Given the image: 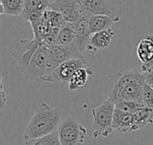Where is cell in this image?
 I'll return each instance as SVG.
<instances>
[{
    "label": "cell",
    "instance_id": "cell-1",
    "mask_svg": "<svg viewBox=\"0 0 153 145\" xmlns=\"http://www.w3.org/2000/svg\"><path fill=\"white\" fill-rule=\"evenodd\" d=\"M62 111L43 103L36 110L23 132L24 140L40 138L57 131L61 123Z\"/></svg>",
    "mask_w": 153,
    "mask_h": 145
},
{
    "label": "cell",
    "instance_id": "cell-2",
    "mask_svg": "<svg viewBox=\"0 0 153 145\" xmlns=\"http://www.w3.org/2000/svg\"><path fill=\"white\" fill-rule=\"evenodd\" d=\"M137 84H145L144 72L142 73L135 69L132 70H122L108 77L104 88V94L108 99L116 103L120 93L124 89Z\"/></svg>",
    "mask_w": 153,
    "mask_h": 145
},
{
    "label": "cell",
    "instance_id": "cell-3",
    "mask_svg": "<svg viewBox=\"0 0 153 145\" xmlns=\"http://www.w3.org/2000/svg\"><path fill=\"white\" fill-rule=\"evenodd\" d=\"M116 109V104L109 99L102 104L91 110L93 119L92 122V135L95 139L99 136L108 137L113 132V118Z\"/></svg>",
    "mask_w": 153,
    "mask_h": 145
},
{
    "label": "cell",
    "instance_id": "cell-4",
    "mask_svg": "<svg viewBox=\"0 0 153 145\" xmlns=\"http://www.w3.org/2000/svg\"><path fill=\"white\" fill-rule=\"evenodd\" d=\"M57 134L61 145H82L86 139L87 131L73 114L60 123Z\"/></svg>",
    "mask_w": 153,
    "mask_h": 145
},
{
    "label": "cell",
    "instance_id": "cell-5",
    "mask_svg": "<svg viewBox=\"0 0 153 145\" xmlns=\"http://www.w3.org/2000/svg\"><path fill=\"white\" fill-rule=\"evenodd\" d=\"M48 8L61 13L71 24H75L80 20L88 19L91 16L80 0H55Z\"/></svg>",
    "mask_w": 153,
    "mask_h": 145
},
{
    "label": "cell",
    "instance_id": "cell-6",
    "mask_svg": "<svg viewBox=\"0 0 153 145\" xmlns=\"http://www.w3.org/2000/svg\"><path fill=\"white\" fill-rule=\"evenodd\" d=\"M91 15H106L113 18L117 22L121 19V0H80Z\"/></svg>",
    "mask_w": 153,
    "mask_h": 145
},
{
    "label": "cell",
    "instance_id": "cell-7",
    "mask_svg": "<svg viewBox=\"0 0 153 145\" xmlns=\"http://www.w3.org/2000/svg\"><path fill=\"white\" fill-rule=\"evenodd\" d=\"M88 67L87 62L83 57L74 58L59 64L53 71L49 83H54L61 86H68L74 73L80 68Z\"/></svg>",
    "mask_w": 153,
    "mask_h": 145
},
{
    "label": "cell",
    "instance_id": "cell-8",
    "mask_svg": "<svg viewBox=\"0 0 153 145\" xmlns=\"http://www.w3.org/2000/svg\"><path fill=\"white\" fill-rule=\"evenodd\" d=\"M39 45L40 42L36 39H21L18 41L12 53V56L16 61V70L18 71H21L28 65Z\"/></svg>",
    "mask_w": 153,
    "mask_h": 145
},
{
    "label": "cell",
    "instance_id": "cell-9",
    "mask_svg": "<svg viewBox=\"0 0 153 145\" xmlns=\"http://www.w3.org/2000/svg\"><path fill=\"white\" fill-rule=\"evenodd\" d=\"M48 53L51 59V61L58 66L71 59L81 58L83 57L82 55V52L78 49L75 44L70 45H55L51 46H45Z\"/></svg>",
    "mask_w": 153,
    "mask_h": 145
},
{
    "label": "cell",
    "instance_id": "cell-10",
    "mask_svg": "<svg viewBox=\"0 0 153 145\" xmlns=\"http://www.w3.org/2000/svg\"><path fill=\"white\" fill-rule=\"evenodd\" d=\"M113 129L117 133L135 132L134 114L116 108L113 118Z\"/></svg>",
    "mask_w": 153,
    "mask_h": 145
},
{
    "label": "cell",
    "instance_id": "cell-11",
    "mask_svg": "<svg viewBox=\"0 0 153 145\" xmlns=\"http://www.w3.org/2000/svg\"><path fill=\"white\" fill-rule=\"evenodd\" d=\"M114 36L115 32L111 29H104L92 34L90 39V44L87 46L86 50L97 52L106 49L110 45Z\"/></svg>",
    "mask_w": 153,
    "mask_h": 145
},
{
    "label": "cell",
    "instance_id": "cell-12",
    "mask_svg": "<svg viewBox=\"0 0 153 145\" xmlns=\"http://www.w3.org/2000/svg\"><path fill=\"white\" fill-rule=\"evenodd\" d=\"M51 0H24L23 11L19 16L22 22L28 21V18L32 13H43L48 9Z\"/></svg>",
    "mask_w": 153,
    "mask_h": 145
},
{
    "label": "cell",
    "instance_id": "cell-13",
    "mask_svg": "<svg viewBox=\"0 0 153 145\" xmlns=\"http://www.w3.org/2000/svg\"><path fill=\"white\" fill-rule=\"evenodd\" d=\"M89 19V18H88ZM88 19H82L74 24L75 27V45L82 53L90 44L91 33L89 29Z\"/></svg>",
    "mask_w": 153,
    "mask_h": 145
},
{
    "label": "cell",
    "instance_id": "cell-14",
    "mask_svg": "<svg viewBox=\"0 0 153 145\" xmlns=\"http://www.w3.org/2000/svg\"><path fill=\"white\" fill-rule=\"evenodd\" d=\"M136 53L143 64L149 63L153 59V35H147L143 38L136 49Z\"/></svg>",
    "mask_w": 153,
    "mask_h": 145
},
{
    "label": "cell",
    "instance_id": "cell-15",
    "mask_svg": "<svg viewBox=\"0 0 153 145\" xmlns=\"http://www.w3.org/2000/svg\"><path fill=\"white\" fill-rule=\"evenodd\" d=\"M117 22L113 18L106 15H91L88 19L89 29L92 34L110 29L113 23Z\"/></svg>",
    "mask_w": 153,
    "mask_h": 145
},
{
    "label": "cell",
    "instance_id": "cell-16",
    "mask_svg": "<svg viewBox=\"0 0 153 145\" xmlns=\"http://www.w3.org/2000/svg\"><path fill=\"white\" fill-rule=\"evenodd\" d=\"M93 75V70L90 67H82L78 69L73 75L69 84L68 88L70 91H75L80 87L86 85L89 77Z\"/></svg>",
    "mask_w": 153,
    "mask_h": 145
},
{
    "label": "cell",
    "instance_id": "cell-17",
    "mask_svg": "<svg viewBox=\"0 0 153 145\" xmlns=\"http://www.w3.org/2000/svg\"><path fill=\"white\" fill-rule=\"evenodd\" d=\"M144 84L133 85L126 89H124L115 104L122 101H130V102H143V87Z\"/></svg>",
    "mask_w": 153,
    "mask_h": 145
},
{
    "label": "cell",
    "instance_id": "cell-18",
    "mask_svg": "<svg viewBox=\"0 0 153 145\" xmlns=\"http://www.w3.org/2000/svg\"><path fill=\"white\" fill-rule=\"evenodd\" d=\"M1 14L20 16L23 11L24 0H0Z\"/></svg>",
    "mask_w": 153,
    "mask_h": 145
},
{
    "label": "cell",
    "instance_id": "cell-19",
    "mask_svg": "<svg viewBox=\"0 0 153 145\" xmlns=\"http://www.w3.org/2000/svg\"><path fill=\"white\" fill-rule=\"evenodd\" d=\"M134 131L144 128L146 126L153 123V112L147 107H144L134 113Z\"/></svg>",
    "mask_w": 153,
    "mask_h": 145
},
{
    "label": "cell",
    "instance_id": "cell-20",
    "mask_svg": "<svg viewBox=\"0 0 153 145\" xmlns=\"http://www.w3.org/2000/svg\"><path fill=\"white\" fill-rule=\"evenodd\" d=\"M75 27L74 24L66 23L59 31L57 44L63 45H70L75 44Z\"/></svg>",
    "mask_w": 153,
    "mask_h": 145
},
{
    "label": "cell",
    "instance_id": "cell-21",
    "mask_svg": "<svg viewBox=\"0 0 153 145\" xmlns=\"http://www.w3.org/2000/svg\"><path fill=\"white\" fill-rule=\"evenodd\" d=\"M44 18L49 22L53 29L60 30L66 23L65 18L59 12L48 8L44 12Z\"/></svg>",
    "mask_w": 153,
    "mask_h": 145
},
{
    "label": "cell",
    "instance_id": "cell-22",
    "mask_svg": "<svg viewBox=\"0 0 153 145\" xmlns=\"http://www.w3.org/2000/svg\"><path fill=\"white\" fill-rule=\"evenodd\" d=\"M24 145H61L57 131L40 137V138H36V139H28L25 140Z\"/></svg>",
    "mask_w": 153,
    "mask_h": 145
},
{
    "label": "cell",
    "instance_id": "cell-23",
    "mask_svg": "<svg viewBox=\"0 0 153 145\" xmlns=\"http://www.w3.org/2000/svg\"><path fill=\"white\" fill-rule=\"evenodd\" d=\"M146 107L143 102H130V101H122L116 104V108L129 113H135L139 110Z\"/></svg>",
    "mask_w": 153,
    "mask_h": 145
},
{
    "label": "cell",
    "instance_id": "cell-24",
    "mask_svg": "<svg viewBox=\"0 0 153 145\" xmlns=\"http://www.w3.org/2000/svg\"><path fill=\"white\" fill-rule=\"evenodd\" d=\"M143 102L153 112V89L146 84H144L143 87Z\"/></svg>",
    "mask_w": 153,
    "mask_h": 145
},
{
    "label": "cell",
    "instance_id": "cell-25",
    "mask_svg": "<svg viewBox=\"0 0 153 145\" xmlns=\"http://www.w3.org/2000/svg\"><path fill=\"white\" fill-rule=\"evenodd\" d=\"M144 76H145V84L153 89V70L144 72Z\"/></svg>",
    "mask_w": 153,
    "mask_h": 145
},
{
    "label": "cell",
    "instance_id": "cell-26",
    "mask_svg": "<svg viewBox=\"0 0 153 145\" xmlns=\"http://www.w3.org/2000/svg\"><path fill=\"white\" fill-rule=\"evenodd\" d=\"M7 102V96L4 91V85H3V80H1V110L4 108V105Z\"/></svg>",
    "mask_w": 153,
    "mask_h": 145
}]
</instances>
